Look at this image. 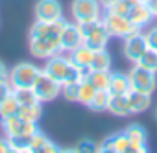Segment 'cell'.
I'll use <instances>...</instances> for the list:
<instances>
[{"label":"cell","mask_w":157,"mask_h":153,"mask_svg":"<svg viewBox=\"0 0 157 153\" xmlns=\"http://www.w3.org/2000/svg\"><path fill=\"white\" fill-rule=\"evenodd\" d=\"M11 92H13V96L17 98L19 105H35V103H41V102L37 100V96H35V92H33V89H32V87L13 89Z\"/></svg>","instance_id":"cell-22"},{"label":"cell","mask_w":157,"mask_h":153,"mask_svg":"<svg viewBox=\"0 0 157 153\" xmlns=\"http://www.w3.org/2000/svg\"><path fill=\"white\" fill-rule=\"evenodd\" d=\"M76 153H94V151H98V146L93 142V140H80L76 146Z\"/></svg>","instance_id":"cell-29"},{"label":"cell","mask_w":157,"mask_h":153,"mask_svg":"<svg viewBox=\"0 0 157 153\" xmlns=\"http://www.w3.org/2000/svg\"><path fill=\"white\" fill-rule=\"evenodd\" d=\"M128 102H129L131 114L144 113L151 105V94H144V92H139V91H129L128 92Z\"/></svg>","instance_id":"cell-16"},{"label":"cell","mask_w":157,"mask_h":153,"mask_svg":"<svg viewBox=\"0 0 157 153\" xmlns=\"http://www.w3.org/2000/svg\"><path fill=\"white\" fill-rule=\"evenodd\" d=\"M83 43V37L80 33V30H78V24L76 22H68L59 37V44H61V52H72L74 48H78Z\"/></svg>","instance_id":"cell-11"},{"label":"cell","mask_w":157,"mask_h":153,"mask_svg":"<svg viewBox=\"0 0 157 153\" xmlns=\"http://www.w3.org/2000/svg\"><path fill=\"white\" fill-rule=\"evenodd\" d=\"M109 94H128L131 91L128 74L122 72H111V81H109Z\"/></svg>","instance_id":"cell-19"},{"label":"cell","mask_w":157,"mask_h":153,"mask_svg":"<svg viewBox=\"0 0 157 153\" xmlns=\"http://www.w3.org/2000/svg\"><path fill=\"white\" fill-rule=\"evenodd\" d=\"M115 2H117V0H100V4H102V8H104V9H109Z\"/></svg>","instance_id":"cell-35"},{"label":"cell","mask_w":157,"mask_h":153,"mask_svg":"<svg viewBox=\"0 0 157 153\" xmlns=\"http://www.w3.org/2000/svg\"><path fill=\"white\" fill-rule=\"evenodd\" d=\"M41 68H37L33 63H19L10 70V85L11 89L21 87H32L37 80Z\"/></svg>","instance_id":"cell-5"},{"label":"cell","mask_w":157,"mask_h":153,"mask_svg":"<svg viewBox=\"0 0 157 153\" xmlns=\"http://www.w3.org/2000/svg\"><path fill=\"white\" fill-rule=\"evenodd\" d=\"M2 81H10V70L2 61H0V83Z\"/></svg>","instance_id":"cell-32"},{"label":"cell","mask_w":157,"mask_h":153,"mask_svg":"<svg viewBox=\"0 0 157 153\" xmlns=\"http://www.w3.org/2000/svg\"><path fill=\"white\" fill-rule=\"evenodd\" d=\"M124 133H126L128 138L131 140V144H133V147H135V153H144V151H148V146H146V144H148V133H146V129H144L142 125H139V124L128 125Z\"/></svg>","instance_id":"cell-13"},{"label":"cell","mask_w":157,"mask_h":153,"mask_svg":"<svg viewBox=\"0 0 157 153\" xmlns=\"http://www.w3.org/2000/svg\"><path fill=\"white\" fill-rule=\"evenodd\" d=\"M63 17V8L59 0H37L35 4V21L52 22Z\"/></svg>","instance_id":"cell-10"},{"label":"cell","mask_w":157,"mask_h":153,"mask_svg":"<svg viewBox=\"0 0 157 153\" xmlns=\"http://www.w3.org/2000/svg\"><path fill=\"white\" fill-rule=\"evenodd\" d=\"M11 85H10V81H2L0 83V102H2L4 98H8L10 94H11Z\"/></svg>","instance_id":"cell-31"},{"label":"cell","mask_w":157,"mask_h":153,"mask_svg":"<svg viewBox=\"0 0 157 153\" xmlns=\"http://www.w3.org/2000/svg\"><path fill=\"white\" fill-rule=\"evenodd\" d=\"M144 37H146V44H148V48L157 52V26H155V28H151Z\"/></svg>","instance_id":"cell-30"},{"label":"cell","mask_w":157,"mask_h":153,"mask_svg":"<svg viewBox=\"0 0 157 153\" xmlns=\"http://www.w3.org/2000/svg\"><path fill=\"white\" fill-rule=\"evenodd\" d=\"M0 153H13L11 151V144L8 138H0Z\"/></svg>","instance_id":"cell-33"},{"label":"cell","mask_w":157,"mask_h":153,"mask_svg":"<svg viewBox=\"0 0 157 153\" xmlns=\"http://www.w3.org/2000/svg\"><path fill=\"white\" fill-rule=\"evenodd\" d=\"M50 78H54L57 83H68V81H80V72L78 66L68 59V55L56 54L46 59L43 68Z\"/></svg>","instance_id":"cell-1"},{"label":"cell","mask_w":157,"mask_h":153,"mask_svg":"<svg viewBox=\"0 0 157 153\" xmlns=\"http://www.w3.org/2000/svg\"><path fill=\"white\" fill-rule=\"evenodd\" d=\"M128 19H129L137 28H144V26H148V24L151 22L153 13H151L150 6H148L146 2H139V4H135V6L131 8Z\"/></svg>","instance_id":"cell-14"},{"label":"cell","mask_w":157,"mask_h":153,"mask_svg":"<svg viewBox=\"0 0 157 153\" xmlns=\"http://www.w3.org/2000/svg\"><path fill=\"white\" fill-rule=\"evenodd\" d=\"M148 6H150V9H151L153 17H157V0H150V2H148Z\"/></svg>","instance_id":"cell-34"},{"label":"cell","mask_w":157,"mask_h":153,"mask_svg":"<svg viewBox=\"0 0 157 153\" xmlns=\"http://www.w3.org/2000/svg\"><path fill=\"white\" fill-rule=\"evenodd\" d=\"M153 116H155V120H157V107H155V111H153Z\"/></svg>","instance_id":"cell-36"},{"label":"cell","mask_w":157,"mask_h":153,"mask_svg":"<svg viewBox=\"0 0 157 153\" xmlns=\"http://www.w3.org/2000/svg\"><path fill=\"white\" fill-rule=\"evenodd\" d=\"M107 111L115 116H129L131 109H129L128 94H111L109 103H107Z\"/></svg>","instance_id":"cell-17"},{"label":"cell","mask_w":157,"mask_h":153,"mask_svg":"<svg viewBox=\"0 0 157 153\" xmlns=\"http://www.w3.org/2000/svg\"><path fill=\"white\" fill-rule=\"evenodd\" d=\"M32 89H33V92H35V96H37V100L41 102V103H44V102H54L59 94H61V83H57L54 78H50V76L41 68V72H39V76H37V80H35V83L32 85Z\"/></svg>","instance_id":"cell-4"},{"label":"cell","mask_w":157,"mask_h":153,"mask_svg":"<svg viewBox=\"0 0 157 153\" xmlns=\"http://www.w3.org/2000/svg\"><path fill=\"white\" fill-rule=\"evenodd\" d=\"M109 39H111V35L107 33V30H105V26H104V22L100 21L98 22V26L83 39V44H87L91 50H104L105 46H107V43H109Z\"/></svg>","instance_id":"cell-12"},{"label":"cell","mask_w":157,"mask_h":153,"mask_svg":"<svg viewBox=\"0 0 157 153\" xmlns=\"http://www.w3.org/2000/svg\"><path fill=\"white\" fill-rule=\"evenodd\" d=\"M140 2H146V4H148V2H150V0H140Z\"/></svg>","instance_id":"cell-37"},{"label":"cell","mask_w":157,"mask_h":153,"mask_svg":"<svg viewBox=\"0 0 157 153\" xmlns=\"http://www.w3.org/2000/svg\"><path fill=\"white\" fill-rule=\"evenodd\" d=\"M91 68L93 70H111V55L104 50H96L91 61Z\"/></svg>","instance_id":"cell-25"},{"label":"cell","mask_w":157,"mask_h":153,"mask_svg":"<svg viewBox=\"0 0 157 153\" xmlns=\"http://www.w3.org/2000/svg\"><path fill=\"white\" fill-rule=\"evenodd\" d=\"M78 91H80V81L61 83V96L68 102H78Z\"/></svg>","instance_id":"cell-28"},{"label":"cell","mask_w":157,"mask_h":153,"mask_svg":"<svg viewBox=\"0 0 157 153\" xmlns=\"http://www.w3.org/2000/svg\"><path fill=\"white\" fill-rule=\"evenodd\" d=\"M102 22H104V26H105V30L111 37L124 39V37H128L135 32H140V28H137L128 17L117 15V13H111V11H105L102 15Z\"/></svg>","instance_id":"cell-2"},{"label":"cell","mask_w":157,"mask_h":153,"mask_svg":"<svg viewBox=\"0 0 157 153\" xmlns=\"http://www.w3.org/2000/svg\"><path fill=\"white\" fill-rule=\"evenodd\" d=\"M17 111H19V102H17V98L11 92L8 98H4L2 102H0V122L10 118V116H13V114H17Z\"/></svg>","instance_id":"cell-23"},{"label":"cell","mask_w":157,"mask_h":153,"mask_svg":"<svg viewBox=\"0 0 157 153\" xmlns=\"http://www.w3.org/2000/svg\"><path fill=\"white\" fill-rule=\"evenodd\" d=\"M30 52L37 59H48L56 54H61L59 37L44 35V37H30Z\"/></svg>","instance_id":"cell-7"},{"label":"cell","mask_w":157,"mask_h":153,"mask_svg":"<svg viewBox=\"0 0 157 153\" xmlns=\"http://www.w3.org/2000/svg\"><path fill=\"white\" fill-rule=\"evenodd\" d=\"M102 4L100 0H74L70 6V13L74 22H83V21H98L102 19Z\"/></svg>","instance_id":"cell-6"},{"label":"cell","mask_w":157,"mask_h":153,"mask_svg":"<svg viewBox=\"0 0 157 153\" xmlns=\"http://www.w3.org/2000/svg\"><path fill=\"white\" fill-rule=\"evenodd\" d=\"M41 114H43L41 103H35V105H19V111H17V116L22 118L24 122H39Z\"/></svg>","instance_id":"cell-20"},{"label":"cell","mask_w":157,"mask_h":153,"mask_svg":"<svg viewBox=\"0 0 157 153\" xmlns=\"http://www.w3.org/2000/svg\"><path fill=\"white\" fill-rule=\"evenodd\" d=\"M109 91H104V89H96L93 100L89 102V109L91 111H96V113H102V111H107V103H109Z\"/></svg>","instance_id":"cell-21"},{"label":"cell","mask_w":157,"mask_h":153,"mask_svg":"<svg viewBox=\"0 0 157 153\" xmlns=\"http://www.w3.org/2000/svg\"><path fill=\"white\" fill-rule=\"evenodd\" d=\"M94 92H96V87L89 80H82L80 81V91H78V102L83 103V105H89V102L93 100Z\"/></svg>","instance_id":"cell-26"},{"label":"cell","mask_w":157,"mask_h":153,"mask_svg":"<svg viewBox=\"0 0 157 153\" xmlns=\"http://www.w3.org/2000/svg\"><path fill=\"white\" fill-rule=\"evenodd\" d=\"M98 151H104V153H135V147H133V144L126 133H115V135H109L98 146Z\"/></svg>","instance_id":"cell-9"},{"label":"cell","mask_w":157,"mask_h":153,"mask_svg":"<svg viewBox=\"0 0 157 153\" xmlns=\"http://www.w3.org/2000/svg\"><path fill=\"white\" fill-rule=\"evenodd\" d=\"M96 89H109V81H111V70H93L91 76L87 78Z\"/></svg>","instance_id":"cell-24"},{"label":"cell","mask_w":157,"mask_h":153,"mask_svg":"<svg viewBox=\"0 0 157 153\" xmlns=\"http://www.w3.org/2000/svg\"><path fill=\"white\" fill-rule=\"evenodd\" d=\"M30 151L32 153H59L61 147L56 146L44 133L37 131L30 140Z\"/></svg>","instance_id":"cell-15"},{"label":"cell","mask_w":157,"mask_h":153,"mask_svg":"<svg viewBox=\"0 0 157 153\" xmlns=\"http://www.w3.org/2000/svg\"><path fill=\"white\" fill-rule=\"evenodd\" d=\"M93 55H94V50H91L87 44H80L78 48H74L72 52H68V59L80 68V66H91V61H93Z\"/></svg>","instance_id":"cell-18"},{"label":"cell","mask_w":157,"mask_h":153,"mask_svg":"<svg viewBox=\"0 0 157 153\" xmlns=\"http://www.w3.org/2000/svg\"><path fill=\"white\" fill-rule=\"evenodd\" d=\"M128 78H129V87L131 91H139L144 94H153L155 87H157V78H155V72H150L139 65H133V68L128 72Z\"/></svg>","instance_id":"cell-3"},{"label":"cell","mask_w":157,"mask_h":153,"mask_svg":"<svg viewBox=\"0 0 157 153\" xmlns=\"http://www.w3.org/2000/svg\"><path fill=\"white\" fill-rule=\"evenodd\" d=\"M148 50V44H146V37L144 33L140 32H135L128 37H124V55L128 61H131L133 65L140 59V55Z\"/></svg>","instance_id":"cell-8"},{"label":"cell","mask_w":157,"mask_h":153,"mask_svg":"<svg viewBox=\"0 0 157 153\" xmlns=\"http://www.w3.org/2000/svg\"><path fill=\"white\" fill-rule=\"evenodd\" d=\"M135 65H139V66H142V68H146L150 72H157V52L148 48Z\"/></svg>","instance_id":"cell-27"}]
</instances>
